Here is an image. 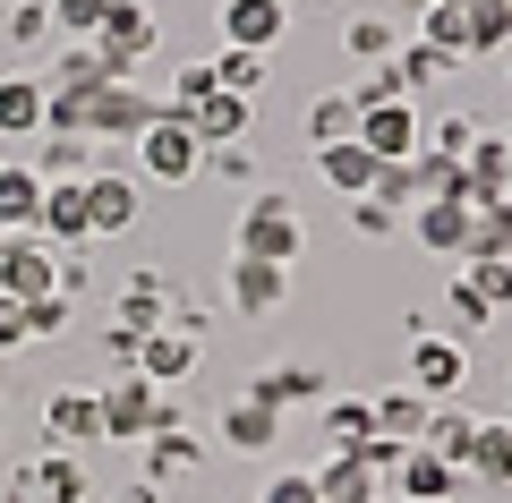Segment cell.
<instances>
[{
  "mask_svg": "<svg viewBox=\"0 0 512 503\" xmlns=\"http://www.w3.org/2000/svg\"><path fill=\"white\" fill-rule=\"evenodd\" d=\"M299 248H308V222H299V205L282 197V188H265V197L239 205L231 256H256V265H299Z\"/></svg>",
  "mask_w": 512,
  "mask_h": 503,
  "instance_id": "cell-1",
  "label": "cell"
},
{
  "mask_svg": "<svg viewBox=\"0 0 512 503\" xmlns=\"http://www.w3.org/2000/svg\"><path fill=\"white\" fill-rule=\"evenodd\" d=\"M137 180H154V188H188V180H205V137L180 120V111H154V128L137 145Z\"/></svg>",
  "mask_w": 512,
  "mask_h": 503,
  "instance_id": "cell-2",
  "label": "cell"
},
{
  "mask_svg": "<svg viewBox=\"0 0 512 503\" xmlns=\"http://www.w3.org/2000/svg\"><path fill=\"white\" fill-rule=\"evenodd\" d=\"M94 410H103V444H146L154 427H180L171 393H154L137 367H128V376H111L103 393H94Z\"/></svg>",
  "mask_w": 512,
  "mask_h": 503,
  "instance_id": "cell-3",
  "label": "cell"
},
{
  "mask_svg": "<svg viewBox=\"0 0 512 503\" xmlns=\"http://www.w3.org/2000/svg\"><path fill=\"white\" fill-rule=\"evenodd\" d=\"M60 256L69 248H52L43 231H9L0 239V299H43V290H60Z\"/></svg>",
  "mask_w": 512,
  "mask_h": 503,
  "instance_id": "cell-4",
  "label": "cell"
},
{
  "mask_svg": "<svg viewBox=\"0 0 512 503\" xmlns=\"http://www.w3.org/2000/svg\"><path fill=\"white\" fill-rule=\"evenodd\" d=\"M359 145L376 162H410L427 145V120H419V103L410 94H384V103H359Z\"/></svg>",
  "mask_w": 512,
  "mask_h": 503,
  "instance_id": "cell-5",
  "label": "cell"
},
{
  "mask_svg": "<svg viewBox=\"0 0 512 503\" xmlns=\"http://www.w3.org/2000/svg\"><path fill=\"white\" fill-rule=\"evenodd\" d=\"M154 111H163V94H154L146 77L103 86V94H94V145H137V137L154 128Z\"/></svg>",
  "mask_w": 512,
  "mask_h": 503,
  "instance_id": "cell-6",
  "label": "cell"
},
{
  "mask_svg": "<svg viewBox=\"0 0 512 503\" xmlns=\"http://www.w3.org/2000/svg\"><path fill=\"white\" fill-rule=\"evenodd\" d=\"M137 214H146V197H137V171H86V222L94 239H128L137 231Z\"/></svg>",
  "mask_w": 512,
  "mask_h": 503,
  "instance_id": "cell-7",
  "label": "cell"
},
{
  "mask_svg": "<svg viewBox=\"0 0 512 503\" xmlns=\"http://www.w3.org/2000/svg\"><path fill=\"white\" fill-rule=\"evenodd\" d=\"M461 384H470V350H461L453 333H419V342H410V393L461 401Z\"/></svg>",
  "mask_w": 512,
  "mask_h": 503,
  "instance_id": "cell-8",
  "label": "cell"
},
{
  "mask_svg": "<svg viewBox=\"0 0 512 503\" xmlns=\"http://www.w3.org/2000/svg\"><path fill=\"white\" fill-rule=\"evenodd\" d=\"M43 103H52V86H43V69H35V60H18V69L0 77V137H9V145L43 137Z\"/></svg>",
  "mask_w": 512,
  "mask_h": 503,
  "instance_id": "cell-9",
  "label": "cell"
},
{
  "mask_svg": "<svg viewBox=\"0 0 512 503\" xmlns=\"http://www.w3.org/2000/svg\"><path fill=\"white\" fill-rule=\"evenodd\" d=\"M214 26H222V43H239V52H274V43L291 35V9H282V0H222Z\"/></svg>",
  "mask_w": 512,
  "mask_h": 503,
  "instance_id": "cell-10",
  "label": "cell"
},
{
  "mask_svg": "<svg viewBox=\"0 0 512 503\" xmlns=\"http://www.w3.org/2000/svg\"><path fill=\"white\" fill-rule=\"evenodd\" d=\"M248 401H265V410H325V367L282 359L265 376H248Z\"/></svg>",
  "mask_w": 512,
  "mask_h": 503,
  "instance_id": "cell-11",
  "label": "cell"
},
{
  "mask_svg": "<svg viewBox=\"0 0 512 503\" xmlns=\"http://www.w3.org/2000/svg\"><path fill=\"white\" fill-rule=\"evenodd\" d=\"M461 180H470V205H512V137L504 128H487L461 154Z\"/></svg>",
  "mask_w": 512,
  "mask_h": 503,
  "instance_id": "cell-12",
  "label": "cell"
},
{
  "mask_svg": "<svg viewBox=\"0 0 512 503\" xmlns=\"http://www.w3.org/2000/svg\"><path fill=\"white\" fill-rule=\"evenodd\" d=\"M393 495V478H384L376 461H359V452H325V469H316V503H384Z\"/></svg>",
  "mask_w": 512,
  "mask_h": 503,
  "instance_id": "cell-13",
  "label": "cell"
},
{
  "mask_svg": "<svg viewBox=\"0 0 512 503\" xmlns=\"http://www.w3.org/2000/svg\"><path fill=\"white\" fill-rule=\"evenodd\" d=\"M18 495H26V503H86V469H77V452L43 444L35 461L18 469Z\"/></svg>",
  "mask_w": 512,
  "mask_h": 503,
  "instance_id": "cell-14",
  "label": "cell"
},
{
  "mask_svg": "<svg viewBox=\"0 0 512 503\" xmlns=\"http://www.w3.org/2000/svg\"><path fill=\"white\" fill-rule=\"evenodd\" d=\"M43 435H52L60 452H77V444H103V410H94V393H86V384H60V393L43 401Z\"/></svg>",
  "mask_w": 512,
  "mask_h": 503,
  "instance_id": "cell-15",
  "label": "cell"
},
{
  "mask_svg": "<svg viewBox=\"0 0 512 503\" xmlns=\"http://www.w3.org/2000/svg\"><path fill=\"white\" fill-rule=\"evenodd\" d=\"M197 359H205V342H188V333H146V342H137V376L154 384V393H171V384H188L197 376Z\"/></svg>",
  "mask_w": 512,
  "mask_h": 503,
  "instance_id": "cell-16",
  "label": "cell"
},
{
  "mask_svg": "<svg viewBox=\"0 0 512 503\" xmlns=\"http://www.w3.org/2000/svg\"><path fill=\"white\" fill-rule=\"evenodd\" d=\"M461 486H470V478H461L453 461H436L427 444H410L402 469H393V495H410V503H461Z\"/></svg>",
  "mask_w": 512,
  "mask_h": 503,
  "instance_id": "cell-17",
  "label": "cell"
},
{
  "mask_svg": "<svg viewBox=\"0 0 512 503\" xmlns=\"http://www.w3.org/2000/svg\"><path fill=\"white\" fill-rule=\"evenodd\" d=\"M86 43H120V52L154 60V52H163V26H154V0H103V26H94Z\"/></svg>",
  "mask_w": 512,
  "mask_h": 503,
  "instance_id": "cell-18",
  "label": "cell"
},
{
  "mask_svg": "<svg viewBox=\"0 0 512 503\" xmlns=\"http://www.w3.org/2000/svg\"><path fill=\"white\" fill-rule=\"evenodd\" d=\"M308 162H316V180H325V188H333V197H342V205H359L367 188H376V171H384V162L367 154L359 137H350V145H316Z\"/></svg>",
  "mask_w": 512,
  "mask_h": 503,
  "instance_id": "cell-19",
  "label": "cell"
},
{
  "mask_svg": "<svg viewBox=\"0 0 512 503\" xmlns=\"http://www.w3.org/2000/svg\"><path fill=\"white\" fill-rule=\"evenodd\" d=\"M282 299H291V265L231 256V307H239V316H282Z\"/></svg>",
  "mask_w": 512,
  "mask_h": 503,
  "instance_id": "cell-20",
  "label": "cell"
},
{
  "mask_svg": "<svg viewBox=\"0 0 512 503\" xmlns=\"http://www.w3.org/2000/svg\"><path fill=\"white\" fill-rule=\"evenodd\" d=\"M393 52H402V26L384 18V9H350L342 18V60L350 69H384Z\"/></svg>",
  "mask_w": 512,
  "mask_h": 503,
  "instance_id": "cell-21",
  "label": "cell"
},
{
  "mask_svg": "<svg viewBox=\"0 0 512 503\" xmlns=\"http://www.w3.org/2000/svg\"><path fill=\"white\" fill-rule=\"evenodd\" d=\"M35 222H43V171L9 154V162H0V239H9V231H35Z\"/></svg>",
  "mask_w": 512,
  "mask_h": 503,
  "instance_id": "cell-22",
  "label": "cell"
},
{
  "mask_svg": "<svg viewBox=\"0 0 512 503\" xmlns=\"http://www.w3.org/2000/svg\"><path fill=\"white\" fill-rule=\"evenodd\" d=\"M180 120L197 128L205 145H239V137H256V103H248V94H222V86L205 94L197 111H180Z\"/></svg>",
  "mask_w": 512,
  "mask_h": 503,
  "instance_id": "cell-23",
  "label": "cell"
},
{
  "mask_svg": "<svg viewBox=\"0 0 512 503\" xmlns=\"http://www.w3.org/2000/svg\"><path fill=\"white\" fill-rule=\"evenodd\" d=\"M299 137H308V154H316V145H350V137H359V103H350L342 86H333V94H308Z\"/></svg>",
  "mask_w": 512,
  "mask_h": 503,
  "instance_id": "cell-24",
  "label": "cell"
},
{
  "mask_svg": "<svg viewBox=\"0 0 512 503\" xmlns=\"http://www.w3.org/2000/svg\"><path fill=\"white\" fill-rule=\"evenodd\" d=\"M461 231H470V205H453V197H427L419 214H410V239H419L427 256H453V265H461Z\"/></svg>",
  "mask_w": 512,
  "mask_h": 503,
  "instance_id": "cell-25",
  "label": "cell"
},
{
  "mask_svg": "<svg viewBox=\"0 0 512 503\" xmlns=\"http://www.w3.org/2000/svg\"><path fill=\"white\" fill-rule=\"evenodd\" d=\"M470 486H512V418H478V444L461 461Z\"/></svg>",
  "mask_w": 512,
  "mask_h": 503,
  "instance_id": "cell-26",
  "label": "cell"
},
{
  "mask_svg": "<svg viewBox=\"0 0 512 503\" xmlns=\"http://www.w3.org/2000/svg\"><path fill=\"white\" fill-rule=\"evenodd\" d=\"M222 444H231V452H274L282 444V410H265V401L239 393L231 410H222Z\"/></svg>",
  "mask_w": 512,
  "mask_h": 503,
  "instance_id": "cell-27",
  "label": "cell"
},
{
  "mask_svg": "<svg viewBox=\"0 0 512 503\" xmlns=\"http://www.w3.org/2000/svg\"><path fill=\"white\" fill-rule=\"evenodd\" d=\"M316 427H325V444H333V452H359L367 435H376V401H359V393H325Z\"/></svg>",
  "mask_w": 512,
  "mask_h": 503,
  "instance_id": "cell-28",
  "label": "cell"
},
{
  "mask_svg": "<svg viewBox=\"0 0 512 503\" xmlns=\"http://www.w3.org/2000/svg\"><path fill=\"white\" fill-rule=\"evenodd\" d=\"M427 418H436V401H427V393H410V384H393V393L376 401V435H384V444H419V435H427Z\"/></svg>",
  "mask_w": 512,
  "mask_h": 503,
  "instance_id": "cell-29",
  "label": "cell"
},
{
  "mask_svg": "<svg viewBox=\"0 0 512 503\" xmlns=\"http://www.w3.org/2000/svg\"><path fill=\"white\" fill-rule=\"evenodd\" d=\"M436 461H470V444H478V410H461V401H436V418H427V435H419Z\"/></svg>",
  "mask_w": 512,
  "mask_h": 503,
  "instance_id": "cell-30",
  "label": "cell"
},
{
  "mask_svg": "<svg viewBox=\"0 0 512 503\" xmlns=\"http://www.w3.org/2000/svg\"><path fill=\"white\" fill-rule=\"evenodd\" d=\"M205 69H214L222 94H248V103H256V94H265V77H274V52H239V43H222Z\"/></svg>",
  "mask_w": 512,
  "mask_h": 503,
  "instance_id": "cell-31",
  "label": "cell"
},
{
  "mask_svg": "<svg viewBox=\"0 0 512 503\" xmlns=\"http://www.w3.org/2000/svg\"><path fill=\"white\" fill-rule=\"evenodd\" d=\"M453 69H461V60H444L436 43H419V35H402V52H393V77H402V94H410V103H419L427 86H444Z\"/></svg>",
  "mask_w": 512,
  "mask_h": 503,
  "instance_id": "cell-32",
  "label": "cell"
},
{
  "mask_svg": "<svg viewBox=\"0 0 512 503\" xmlns=\"http://www.w3.org/2000/svg\"><path fill=\"white\" fill-rule=\"evenodd\" d=\"M478 256H504L512 265V205H470V231H461V265Z\"/></svg>",
  "mask_w": 512,
  "mask_h": 503,
  "instance_id": "cell-33",
  "label": "cell"
},
{
  "mask_svg": "<svg viewBox=\"0 0 512 503\" xmlns=\"http://www.w3.org/2000/svg\"><path fill=\"white\" fill-rule=\"evenodd\" d=\"M205 461V444L188 427H154L146 435V486H163V478H180V469H197Z\"/></svg>",
  "mask_w": 512,
  "mask_h": 503,
  "instance_id": "cell-34",
  "label": "cell"
},
{
  "mask_svg": "<svg viewBox=\"0 0 512 503\" xmlns=\"http://www.w3.org/2000/svg\"><path fill=\"white\" fill-rule=\"evenodd\" d=\"M487 324H495V307H487V299H478V290H470V282L453 273V282H444V333H453V342L470 350L478 333H487Z\"/></svg>",
  "mask_w": 512,
  "mask_h": 503,
  "instance_id": "cell-35",
  "label": "cell"
},
{
  "mask_svg": "<svg viewBox=\"0 0 512 503\" xmlns=\"http://www.w3.org/2000/svg\"><path fill=\"white\" fill-rule=\"evenodd\" d=\"M205 180H222V188H256V180H265V154H256V137H239V145H205Z\"/></svg>",
  "mask_w": 512,
  "mask_h": 503,
  "instance_id": "cell-36",
  "label": "cell"
},
{
  "mask_svg": "<svg viewBox=\"0 0 512 503\" xmlns=\"http://www.w3.org/2000/svg\"><path fill=\"white\" fill-rule=\"evenodd\" d=\"M478 137H487V120H478V111H444V120H427V145H419V154H444V162H461Z\"/></svg>",
  "mask_w": 512,
  "mask_h": 503,
  "instance_id": "cell-37",
  "label": "cell"
},
{
  "mask_svg": "<svg viewBox=\"0 0 512 503\" xmlns=\"http://www.w3.org/2000/svg\"><path fill=\"white\" fill-rule=\"evenodd\" d=\"M0 35L18 43V52H43L52 43V0H9L0 9Z\"/></svg>",
  "mask_w": 512,
  "mask_h": 503,
  "instance_id": "cell-38",
  "label": "cell"
},
{
  "mask_svg": "<svg viewBox=\"0 0 512 503\" xmlns=\"http://www.w3.org/2000/svg\"><path fill=\"white\" fill-rule=\"evenodd\" d=\"M69 316H77L69 290H43V299H26V333H35V342H60V333H69Z\"/></svg>",
  "mask_w": 512,
  "mask_h": 503,
  "instance_id": "cell-39",
  "label": "cell"
},
{
  "mask_svg": "<svg viewBox=\"0 0 512 503\" xmlns=\"http://www.w3.org/2000/svg\"><path fill=\"white\" fill-rule=\"evenodd\" d=\"M461 282H470L478 299L495 307V316H504V307H512V265H504V256H478V265H461Z\"/></svg>",
  "mask_w": 512,
  "mask_h": 503,
  "instance_id": "cell-40",
  "label": "cell"
},
{
  "mask_svg": "<svg viewBox=\"0 0 512 503\" xmlns=\"http://www.w3.org/2000/svg\"><path fill=\"white\" fill-rule=\"evenodd\" d=\"M205 94H214V69H205V60H180V77H171V94H163V111H197Z\"/></svg>",
  "mask_w": 512,
  "mask_h": 503,
  "instance_id": "cell-41",
  "label": "cell"
},
{
  "mask_svg": "<svg viewBox=\"0 0 512 503\" xmlns=\"http://www.w3.org/2000/svg\"><path fill=\"white\" fill-rule=\"evenodd\" d=\"M94 26H103V0H52V35H69V43H86Z\"/></svg>",
  "mask_w": 512,
  "mask_h": 503,
  "instance_id": "cell-42",
  "label": "cell"
},
{
  "mask_svg": "<svg viewBox=\"0 0 512 503\" xmlns=\"http://www.w3.org/2000/svg\"><path fill=\"white\" fill-rule=\"evenodd\" d=\"M350 231H359V239H393V231H402V214L376 205V197H359V205H350Z\"/></svg>",
  "mask_w": 512,
  "mask_h": 503,
  "instance_id": "cell-43",
  "label": "cell"
},
{
  "mask_svg": "<svg viewBox=\"0 0 512 503\" xmlns=\"http://www.w3.org/2000/svg\"><path fill=\"white\" fill-rule=\"evenodd\" d=\"M256 503H316V469H282V478H265Z\"/></svg>",
  "mask_w": 512,
  "mask_h": 503,
  "instance_id": "cell-44",
  "label": "cell"
},
{
  "mask_svg": "<svg viewBox=\"0 0 512 503\" xmlns=\"http://www.w3.org/2000/svg\"><path fill=\"white\" fill-rule=\"evenodd\" d=\"M18 350H35V333H26V307L0 299V359H18Z\"/></svg>",
  "mask_w": 512,
  "mask_h": 503,
  "instance_id": "cell-45",
  "label": "cell"
},
{
  "mask_svg": "<svg viewBox=\"0 0 512 503\" xmlns=\"http://www.w3.org/2000/svg\"><path fill=\"white\" fill-rule=\"evenodd\" d=\"M419 9H427V0H393V9H384V18H393V26H402V18L419 26Z\"/></svg>",
  "mask_w": 512,
  "mask_h": 503,
  "instance_id": "cell-46",
  "label": "cell"
},
{
  "mask_svg": "<svg viewBox=\"0 0 512 503\" xmlns=\"http://www.w3.org/2000/svg\"><path fill=\"white\" fill-rule=\"evenodd\" d=\"M0 503H26V495H18V486H0Z\"/></svg>",
  "mask_w": 512,
  "mask_h": 503,
  "instance_id": "cell-47",
  "label": "cell"
},
{
  "mask_svg": "<svg viewBox=\"0 0 512 503\" xmlns=\"http://www.w3.org/2000/svg\"><path fill=\"white\" fill-rule=\"evenodd\" d=\"M128 503H154V486H137V495H128Z\"/></svg>",
  "mask_w": 512,
  "mask_h": 503,
  "instance_id": "cell-48",
  "label": "cell"
},
{
  "mask_svg": "<svg viewBox=\"0 0 512 503\" xmlns=\"http://www.w3.org/2000/svg\"><path fill=\"white\" fill-rule=\"evenodd\" d=\"M0 393H9V359H0Z\"/></svg>",
  "mask_w": 512,
  "mask_h": 503,
  "instance_id": "cell-49",
  "label": "cell"
},
{
  "mask_svg": "<svg viewBox=\"0 0 512 503\" xmlns=\"http://www.w3.org/2000/svg\"><path fill=\"white\" fill-rule=\"evenodd\" d=\"M504 86H512V52H504Z\"/></svg>",
  "mask_w": 512,
  "mask_h": 503,
  "instance_id": "cell-50",
  "label": "cell"
},
{
  "mask_svg": "<svg viewBox=\"0 0 512 503\" xmlns=\"http://www.w3.org/2000/svg\"><path fill=\"white\" fill-rule=\"evenodd\" d=\"M384 503H410V495H384Z\"/></svg>",
  "mask_w": 512,
  "mask_h": 503,
  "instance_id": "cell-51",
  "label": "cell"
},
{
  "mask_svg": "<svg viewBox=\"0 0 512 503\" xmlns=\"http://www.w3.org/2000/svg\"><path fill=\"white\" fill-rule=\"evenodd\" d=\"M504 137H512V120H504Z\"/></svg>",
  "mask_w": 512,
  "mask_h": 503,
  "instance_id": "cell-52",
  "label": "cell"
},
{
  "mask_svg": "<svg viewBox=\"0 0 512 503\" xmlns=\"http://www.w3.org/2000/svg\"><path fill=\"white\" fill-rule=\"evenodd\" d=\"M0 9H9V0H0Z\"/></svg>",
  "mask_w": 512,
  "mask_h": 503,
  "instance_id": "cell-53",
  "label": "cell"
}]
</instances>
